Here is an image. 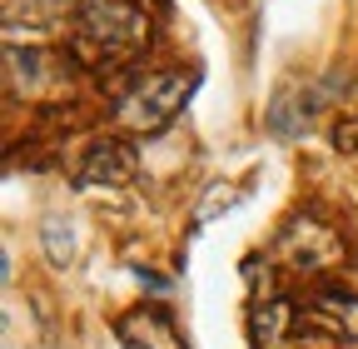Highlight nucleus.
<instances>
[{
  "mask_svg": "<svg viewBox=\"0 0 358 349\" xmlns=\"http://www.w3.org/2000/svg\"><path fill=\"white\" fill-rule=\"evenodd\" d=\"M189 90H194V80H189V75H179V70L145 75V80L115 105V115H120L129 130H140V135H159V130L189 105Z\"/></svg>",
  "mask_w": 358,
  "mask_h": 349,
  "instance_id": "obj_1",
  "label": "nucleus"
},
{
  "mask_svg": "<svg viewBox=\"0 0 358 349\" xmlns=\"http://www.w3.org/2000/svg\"><path fill=\"white\" fill-rule=\"evenodd\" d=\"M279 259L289 270H299V275H324V270H334V265H343V235L329 225V220H319V214H294V220L284 225V235H279Z\"/></svg>",
  "mask_w": 358,
  "mask_h": 349,
  "instance_id": "obj_2",
  "label": "nucleus"
},
{
  "mask_svg": "<svg viewBox=\"0 0 358 349\" xmlns=\"http://www.w3.org/2000/svg\"><path fill=\"white\" fill-rule=\"evenodd\" d=\"M75 65L60 50H6V80L15 95H65Z\"/></svg>",
  "mask_w": 358,
  "mask_h": 349,
  "instance_id": "obj_3",
  "label": "nucleus"
},
{
  "mask_svg": "<svg viewBox=\"0 0 358 349\" xmlns=\"http://www.w3.org/2000/svg\"><path fill=\"white\" fill-rule=\"evenodd\" d=\"M134 170H140V155H134V145L105 135V140H95V145L85 150L75 180H80V185H129Z\"/></svg>",
  "mask_w": 358,
  "mask_h": 349,
  "instance_id": "obj_4",
  "label": "nucleus"
},
{
  "mask_svg": "<svg viewBox=\"0 0 358 349\" xmlns=\"http://www.w3.org/2000/svg\"><path fill=\"white\" fill-rule=\"evenodd\" d=\"M308 315L319 320V329H329V334L358 344V294H353V289L319 285V289H313V299H308Z\"/></svg>",
  "mask_w": 358,
  "mask_h": 349,
  "instance_id": "obj_5",
  "label": "nucleus"
},
{
  "mask_svg": "<svg viewBox=\"0 0 358 349\" xmlns=\"http://www.w3.org/2000/svg\"><path fill=\"white\" fill-rule=\"evenodd\" d=\"M120 344L124 349H185L174 320L159 315V310H129L120 320Z\"/></svg>",
  "mask_w": 358,
  "mask_h": 349,
  "instance_id": "obj_6",
  "label": "nucleus"
},
{
  "mask_svg": "<svg viewBox=\"0 0 358 349\" xmlns=\"http://www.w3.org/2000/svg\"><path fill=\"white\" fill-rule=\"evenodd\" d=\"M313 110H319V95H303V90H294V85H284V90L268 100V130H274L279 140H294L308 125Z\"/></svg>",
  "mask_w": 358,
  "mask_h": 349,
  "instance_id": "obj_7",
  "label": "nucleus"
},
{
  "mask_svg": "<svg viewBox=\"0 0 358 349\" xmlns=\"http://www.w3.org/2000/svg\"><path fill=\"white\" fill-rule=\"evenodd\" d=\"M289 299H279V294H268V299H259L254 304V315H249V324H254V349H279L284 344V329H289Z\"/></svg>",
  "mask_w": 358,
  "mask_h": 349,
  "instance_id": "obj_8",
  "label": "nucleus"
},
{
  "mask_svg": "<svg viewBox=\"0 0 358 349\" xmlns=\"http://www.w3.org/2000/svg\"><path fill=\"white\" fill-rule=\"evenodd\" d=\"M80 11H85V0H10L6 25L15 30V25H20V15H25V25H55V20L80 15Z\"/></svg>",
  "mask_w": 358,
  "mask_h": 349,
  "instance_id": "obj_9",
  "label": "nucleus"
},
{
  "mask_svg": "<svg viewBox=\"0 0 358 349\" xmlns=\"http://www.w3.org/2000/svg\"><path fill=\"white\" fill-rule=\"evenodd\" d=\"M40 249H45V259H50L55 270L75 265V230H70L65 214H50V220L40 225Z\"/></svg>",
  "mask_w": 358,
  "mask_h": 349,
  "instance_id": "obj_10",
  "label": "nucleus"
},
{
  "mask_svg": "<svg viewBox=\"0 0 358 349\" xmlns=\"http://www.w3.org/2000/svg\"><path fill=\"white\" fill-rule=\"evenodd\" d=\"M239 195H244V185H209V195L194 210V230H204L209 220H219V214H229L239 205Z\"/></svg>",
  "mask_w": 358,
  "mask_h": 349,
  "instance_id": "obj_11",
  "label": "nucleus"
},
{
  "mask_svg": "<svg viewBox=\"0 0 358 349\" xmlns=\"http://www.w3.org/2000/svg\"><path fill=\"white\" fill-rule=\"evenodd\" d=\"M334 145H338L343 155L358 150V120H338V125H334Z\"/></svg>",
  "mask_w": 358,
  "mask_h": 349,
  "instance_id": "obj_12",
  "label": "nucleus"
}]
</instances>
